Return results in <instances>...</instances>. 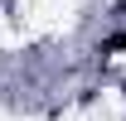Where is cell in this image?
Wrapping results in <instances>:
<instances>
[{
    "label": "cell",
    "instance_id": "1",
    "mask_svg": "<svg viewBox=\"0 0 126 121\" xmlns=\"http://www.w3.org/2000/svg\"><path fill=\"white\" fill-rule=\"evenodd\" d=\"M126 48V34H116V39H107V44H102V53H121Z\"/></svg>",
    "mask_w": 126,
    "mask_h": 121
}]
</instances>
